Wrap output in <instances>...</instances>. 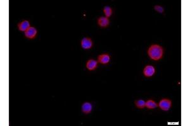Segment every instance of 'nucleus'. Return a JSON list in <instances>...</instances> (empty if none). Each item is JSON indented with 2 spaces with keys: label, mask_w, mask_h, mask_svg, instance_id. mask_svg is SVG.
<instances>
[{
  "label": "nucleus",
  "mask_w": 190,
  "mask_h": 126,
  "mask_svg": "<svg viewBox=\"0 0 190 126\" xmlns=\"http://www.w3.org/2000/svg\"><path fill=\"white\" fill-rule=\"evenodd\" d=\"M37 34V30L34 27H30L24 32L25 37L29 39H34Z\"/></svg>",
  "instance_id": "nucleus-5"
},
{
  "label": "nucleus",
  "mask_w": 190,
  "mask_h": 126,
  "mask_svg": "<svg viewBox=\"0 0 190 126\" xmlns=\"http://www.w3.org/2000/svg\"><path fill=\"white\" fill-rule=\"evenodd\" d=\"M81 110H82V112L84 114L90 113L93 110L92 104L90 102H86L83 103V105H82V107H81Z\"/></svg>",
  "instance_id": "nucleus-9"
},
{
  "label": "nucleus",
  "mask_w": 190,
  "mask_h": 126,
  "mask_svg": "<svg viewBox=\"0 0 190 126\" xmlns=\"http://www.w3.org/2000/svg\"><path fill=\"white\" fill-rule=\"evenodd\" d=\"M135 106L136 107L139 109H143L145 107V104H146V102L144 100L142 99H139V100H137L134 102Z\"/></svg>",
  "instance_id": "nucleus-13"
},
{
  "label": "nucleus",
  "mask_w": 190,
  "mask_h": 126,
  "mask_svg": "<svg viewBox=\"0 0 190 126\" xmlns=\"http://www.w3.org/2000/svg\"><path fill=\"white\" fill-rule=\"evenodd\" d=\"M145 107L149 110H153L158 107V103L153 100H148L146 102Z\"/></svg>",
  "instance_id": "nucleus-11"
},
{
  "label": "nucleus",
  "mask_w": 190,
  "mask_h": 126,
  "mask_svg": "<svg viewBox=\"0 0 190 126\" xmlns=\"http://www.w3.org/2000/svg\"><path fill=\"white\" fill-rule=\"evenodd\" d=\"M148 56L153 61H159L163 58L164 50L162 46L158 44H152L149 47L148 51Z\"/></svg>",
  "instance_id": "nucleus-1"
},
{
  "label": "nucleus",
  "mask_w": 190,
  "mask_h": 126,
  "mask_svg": "<svg viewBox=\"0 0 190 126\" xmlns=\"http://www.w3.org/2000/svg\"><path fill=\"white\" fill-rule=\"evenodd\" d=\"M98 66V61L93 59H89L87 62H86V68L89 71H94L95 70Z\"/></svg>",
  "instance_id": "nucleus-7"
},
{
  "label": "nucleus",
  "mask_w": 190,
  "mask_h": 126,
  "mask_svg": "<svg viewBox=\"0 0 190 126\" xmlns=\"http://www.w3.org/2000/svg\"><path fill=\"white\" fill-rule=\"evenodd\" d=\"M154 9L158 13H163L164 12V8L161 5H155L154 6Z\"/></svg>",
  "instance_id": "nucleus-14"
},
{
  "label": "nucleus",
  "mask_w": 190,
  "mask_h": 126,
  "mask_svg": "<svg viewBox=\"0 0 190 126\" xmlns=\"http://www.w3.org/2000/svg\"><path fill=\"white\" fill-rule=\"evenodd\" d=\"M111 56H110L108 53H104L102 54L99 55L98 56V63H100L101 65H108V63L111 61Z\"/></svg>",
  "instance_id": "nucleus-6"
},
{
  "label": "nucleus",
  "mask_w": 190,
  "mask_h": 126,
  "mask_svg": "<svg viewBox=\"0 0 190 126\" xmlns=\"http://www.w3.org/2000/svg\"><path fill=\"white\" fill-rule=\"evenodd\" d=\"M81 45L83 49H85V50L91 49L93 46V40L91 38H89V37H84L81 40Z\"/></svg>",
  "instance_id": "nucleus-4"
},
{
  "label": "nucleus",
  "mask_w": 190,
  "mask_h": 126,
  "mask_svg": "<svg viewBox=\"0 0 190 126\" xmlns=\"http://www.w3.org/2000/svg\"><path fill=\"white\" fill-rule=\"evenodd\" d=\"M103 13H104L105 17H107V18L111 17L112 16V13H113L112 8L111 6H105V7L103 8Z\"/></svg>",
  "instance_id": "nucleus-12"
},
{
  "label": "nucleus",
  "mask_w": 190,
  "mask_h": 126,
  "mask_svg": "<svg viewBox=\"0 0 190 126\" xmlns=\"http://www.w3.org/2000/svg\"><path fill=\"white\" fill-rule=\"evenodd\" d=\"M172 106L173 102L169 98H163L161 100H160L158 103V107L164 111L169 110L172 107Z\"/></svg>",
  "instance_id": "nucleus-2"
},
{
  "label": "nucleus",
  "mask_w": 190,
  "mask_h": 126,
  "mask_svg": "<svg viewBox=\"0 0 190 126\" xmlns=\"http://www.w3.org/2000/svg\"><path fill=\"white\" fill-rule=\"evenodd\" d=\"M17 27H18V28L20 31H25L31 27V25H30V22H29L28 20H23L22 21V22H19L17 25Z\"/></svg>",
  "instance_id": "nucleus-10"
},
{
  "label": "nucleus",
  "mask_w": 190,
  "mask_h": 126,
  "mask_svg": "<svg viewBox=\"0 0 190 126\" xmlns=\"http://www.w3.org/2000/svg\"><path fill=\"white\" fill-rule=\"evenodd\" d=\"M155 72V68L152 65H146L143 69V75L146 78L152 77Z\"/></svg>",
  "instance_id": "nucleus-3"
},
{
  "label": "nucleus",
  "mask_w": 190,
  "mask_h": 126,
  "mask_svg": "<svg viewBox=\"0 0 190 126\" xmlns=\"http://www.w3.org/2000/svg\"><path fill=\"white\" fill-rule=\"evenodd\" d=\"M98 25L102 28H107L110 25V20L109 18L105 17H99L97 21Z\"/></svg>",
  "instance_id": "nucleus-8"
}]
</instances>
